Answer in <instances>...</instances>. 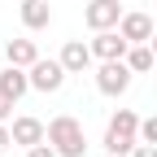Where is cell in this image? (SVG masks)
<instances>
[{
	"label": "cell",
	"instance_id": "cell-1",
	"mask_svg": "<svg viewBox=\"0 0 157 157\" xmlns=\"http://www.w3.org/2000/svg\"><path fill=\"white\" fill-rule=\"evenodd\" d=\"M135 144H140V118H135L131 109H118V113L109 118V127H105V153L131 157Z\"/></svg>",
	"mask_w": 157,
	"mask_h": 157
},
{
	"label": "cell",
	"instance_id": "cell-2",
	"mask_svg": "<svg viewBox=\"0 0 157 157\" xmlns=\"http://www.w3.org/2000/svg\"><path fill=\"white\" fill-rule=\"evenodd\" d=\"M48 144L61 153V157H83L87 153V135H83V122L70 113H57L48 122Z\"/></svg>",
	"mask_w": 157,
	"mask_h": 157
},
{
	"label": "cell",
	"instance_id": "cell-3",
	"mask_svg": "<svg viewBox=\"0 0 157 157\" xmlns=\"http://www.w3.org/2000/svg\"><path fill=\"white\" fill-rule=\"evenodd\" d=\"M131 66H127V57L122 61H101V70H96V87H101L105 96H122L131 87Z\"/></svg>",
	"mask_w": 157,
	"mask_h": 157
},
{
	"label": "cell",
	"instance_id": "cell-4",
	"mask_svg": "<svg viewBox=\"0 0 157 157\" xmlns=\"http://www.w3.org/2000/svg\"><path fill=\"white\" fill-rule=\"evenodd\" d=\"M66 74H70V70L61 66V57H57V61H52V57H48V61L39 57V61L31 66V87H35V92H61Z\"/></svg>",
	"mask_w": 157,
	"mask_h": 157
},
{
	"label": "cell",
	"instance_id": "cell-5",
	"mask_svg": "<svg viewBox=\"0 0 157 157\" xmlns=\"http://www.w3.org/2000/svg\"><path fill=\"white\" fill-rule=\"evenodd\" d=\"M83 22L92 31H113L118 22H122V5H118V0H92V5L83 9Z\"/></svg>",
	"mask_w": 157,
	"mask_h": 157
},
{
	"label": "cell",
	"instance_id": "cell-6",
	"mask_svg": "<svg viewBox=\"0 0 157 157\" xmlns=\"http://www.w3.org/2000/svg\"><path fill=\"white\" fill-rule=\"evenodd\" d=\"M92 52L101 57V61H122V57L131 52V39H127L122 31H96V39H92Z\"/></svg>",
	"mask_w": 157,
	"mask_h": 157
},
{
	"label": "cell",
	"instance_id": "cell-7",
	"mask_svg": "<svg viewBox=\"0 0 157 157\" xmlns=\"http://www.w3.org/2000/svg\"><path fill=\"white\" fill-rule=\"evenodd\" d=\"M0 92L9 96V101H22V96L31 92V70H22V66H5V70H0Z\"/></svg>",
	"mask_w": 157,
	"mask_h": 157
},
{
	"label": "cell",
	"instance_id": "cell-8",
	"mask_svg": "<svg viewBox=\"0 0 157 157\" xmlns=\"http://www.w3.org/2000/svg\"><path fill=\"white\" fill-rule=\"evenodd\" d=\"M118 31H122L131 44H148V39H153V17L148 13H122Z\"/></svg>",
	"mask_w": 157,
	"mask_h": 157
},
{
	"label": "cell",
	"instance_id": "cell-9",
	"mask_svg": "<svg viewBox=\"0 0 157 157\" xmlns=\"http://www.w3.org/2000/svg\"><path fill=\"white\" fill-rule=\"evenodd\" d=\"M92 57H96L92 44H83V39H70V44L61 48V66H66L70 74H83V70L92 66Z\"/></svg>",
	"mask_w": 157,
	"mask_h": 157
},
{
	"label": "cell",
	"instance_id": "cell-10",
	"mask_svg": "<svg viewBox=\"0 0 157 157\" xmlns=\"http://www.w3.org/2000/svg\"><path fill=\"white\" fill-rule=\"evenodd\" d=\"M48 140V127L39 122V118H13V144H44Z\"/></svg>",
	"mask_w": 157,
	"mask_h": 157
},
{
	"label": "cell",
	"instance_id": "cell-11",
	"mask_svg": "<svg viewBox=\"0 0 157 157\" xmlns=\"http://www.w3.org/2000/svg\"><path fill=\"white\" fill-rule=\"evenodd\" d=\"M22 26L26 31H44L48 22H52V9H48V0H22Z\"/></svg>",
	"mask_w": 157,
	"mask_h": 157
},
{
	"label": "cell",
	"instance_id": "cell-12",
	"mask_svg": "<svg viewBox=\"0 0 157 157\" xmlns=\"http://www.w3.org/2000/svg\"><path fill=\"white\" fill-rule=\"evenodd\" d=\"M5 57H9V66L31 70L39 61V48H35V39H9V44H5Z\"/></svg>",
	"mask_w": 157,
	"mask_h": 157
},
{
	"label": "cell",
	"instance_id": "cell-13",
	"mask_svg": "<svg viewBox=\"0 0 157 157\" xmlns=\"http://www.w3.org/2000/svg\"><path fill=\"white\" fill-rule=\"evenodd\" d=\"M153 61H157V52H153V44H131V52H127V66H131L135 74H144V70H153Z\"/></svg>",
	"mask_w": 157,
	"mask_h": 157
},
{
	"label": "cell",
	"instance_id": "cell-14",
	"mask_svg": "<svg viewBox=\"0 0 157 157\" xmlns=\"http://www.w3.org/2000/svg\"><path fill=\"white\" fill-rule=\"evenodd\" d=\"M140 140L144 144H157V113L153 118H140Z\"/></svg>",
	"mask_w": 157,
	"mask_h": 157
},
{
	"label": "cell",
	"instance_id": "cell-15",
	"mask_svg": "<svg viewBox=\"0 0 157 157\" xmlns=\"http://www.w3.org/2000/svg\"><path fill=\"white\" fill-rule=\"evenodd\" d=\"M26 157H61V153H57V148L44 140V144H31V148H26Z\"/></svg>",
	"mask_w": 157,
	"mask_h": 157
},
{
	"label": "cell",
	"instance_id": "cell-16",
	"mask_svg": "<svg viewBox=\"0 0 157 157\" xmlns=\"http://www.w3.org/2000/svg\"><path fill=\"white\" fill-rule=\"evenodd\" d=\"M9 144H13V127H5V122H0V157L9 153Z\"/></svg>",
	"mask_w": 157,
	"mask_h": 157
},
{
	"label": "cell",
	"instance_id": "cell-17",
	"mask_svg": "<svg viewBox=\"0 0 157 157\" xmlns=\"http://www.w3.org/2000/svg\"><path fill=\"white\" fill-rule=\"evenodd\" d=\"M131 157H157V144H144V140H140V144H135V153H131Z\"/></svg>",
	"mask_w": 157,
	"mask_h": 157
},
{
	"label": "cell",
	"instance_id": "cell-18",
	"mask_svg": "<svg viewBox=\"0 0 157 157\" xmlns=\"http://www.w3.org/2000/svg\"><path fill=\"white\" fill-rule=\"evenodd\" d=\"M13 105H17V101H9V96H5V92H0V122H5V118L13 113Z\"/></svg>",
	"mask_w": 157,
	"mask_h": 157
},
{
	"label": "cell",
	"instance_id": "cell-19",
	"mask_svg": "<svg viewBox=\"0 0 157 157\" xmlns=\"http://www.w3.org/2000/svg\"><path fill=\"white\" fill-rule=\"evenodd\" d=\"M148 44H153V52H157V31H153V39H148Z\"/></svg>",
	"mask_w": 157,
	"mask_h": 157
},
{
	"label": "cell",
	"instance_id": "cell-20",
	"mask_svg": "<svg viewBox=\"0 0 157 157\" xmlns=\"http://www.w3.org/2000/svg\"><path fill=\"white\" fill-rule=\"evenodd\" d=\"M105 157H113V153H105Z\"/></svg>",
	"mask_w": 157,
	"mask_h": 157
}]
</instances>
